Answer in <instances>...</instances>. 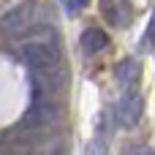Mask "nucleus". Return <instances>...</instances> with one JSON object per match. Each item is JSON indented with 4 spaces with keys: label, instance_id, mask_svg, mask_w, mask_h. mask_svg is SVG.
Listing matches in <instances>:
<instances>
[{
    "label": "nucleus",
    "instance_id": "obj_9",
    "mask_svg": "<svg viewBox=\"0 0 155 155\" xmlns=\"http://www.w3.org/2000/svg\"><path fill=\"white\" fill-rule=\"evenodd\" d=\"M90 155H106V142H104V136H98V139L93 142V147H90Z\"/></svg>",
    "mask_w": 155,
    "mask_h": 155
},
{
    "label": "nucleus",
    "instance_id": "obj_4",
    "mask_svg": "<svg viewBox=\"0 0 155 155\" xmlns=\"http://www.w3.org/2000/svg\"><path fill=\"white\" fill-rule=\"evenodd\" d=\"M101 11H104L106 22L114 27H128L134 19V8L128 0H101Z\"/></svg>",
    "mask_w": 155,
    "mask_h": 155
},
{
    "label": "nucleus",
    "instance_id": "obj_8",
    "mask_svg": "<svg viewBox=\"0 0 155 155\" xmlns=\"http://www.w3.org/2000/svg\"><path fill=\"white\" fill-rule=\"evenodd\" d=\"M63 3H65L68 14H79L82 8H87V0H63Z\"/></svg>",
    "mask_w": 155,
    "mask_h": 155
},
{
    "label": "nucleus",
    "instance_id": "obj_7",
    "mask_svg": "<svg viewBox=\"0 0 155 155\" xmlns=\"http://www.w3.org/2000/svg\"><path fill=\"white\" fill-rule=\"evenodd\" d=\"M120 155H153V150H150L147 144H128Z\"/></svg>",
    "mask_w": 155,
    "mask_h": 155
},
{
    "label": "nucleus",
    "instance_id": "obj_3",
    "mask_svg": "<svg viewBox=\"0 0 155 155\" xmlns=\"http://www.w3.org/2000/svg\"><path fill=\"white\" fill-rule=\"evenodd\" d=\"M142 114H144V98H142L139 84L136 87H125L120 101H117V123L131 131V128H136L142 123Z\"/></svg>",
    "mask_w": 155,
    "mask_h": 155
},
{
    "label": "nucleus",
    "instance_id": "obj_1",
    "mask_svg": "<svg viewBox=\"0 0 155 155\" xmlns=\"http://www.w3.org/2000/svg\"><path fill=\"white\" fill-rule=\"evenodd\" d=\"M22 63L27 65L30 76H33V87L44 90L49 95H57L63 87V60H60V49L52 41H27L19 49Z\"/></svg>",
    "mask_w": 155,
    "mask_h": 155
},
{
    "label": "nucleus",
    "instance_id": "obj_6",
    "mask_svg": "<svg viewBox=\"0 0 155 155\" xmlns=\"http://www.w3.org/2000/svg\"><path fill=\"white\" fill-rule=\"evenodd\" d=\"M79 44H82V52H84V54H98V52H104V49L109 46V35H106L101 27H87V30L82 33Z\"/></svg>",
    "mask_w": 155,
    "mask_h": 155
},
{
    "label": "nucleus",
    "instance_id": "obj_2",
    "mask_svg": "<svg viewBox=\"0 0 155 155\" xmlns=\"http://www.w3.org/2000/svg\"><path fill=\"white\" fill-rule=\"evenodd\" d=\"M44 25H46V5L41 0H22L0 16V35L22 38V35H33Z\"/></svg>",
    "mask_w": 155,
    "mask_h": 155
},
{
    "label": "nucleus",
    "instance_id": "obj_5",
    "mask_svg": "<svg viewBox=\"0 0 155 155\" xmlns=\"http://www.w3.org/2000/svg\"><path fill=\"white\" fill-rule=\"evenodd\" d=\"M114 76H117L120 90H125V87H136V84H139V79H142V68H139V63H136V60L125 57V60H120V63H117Z\"/></svg>",
    "mask_w": 155,
    "mask_h": 155
}]
</instances>
